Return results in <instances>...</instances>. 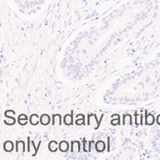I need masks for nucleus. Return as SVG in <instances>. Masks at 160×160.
I'll return each mask as SVG.
<instances>
[{"label":"nucleus","mask_w":160,"mask_h":160,"mask_svg":"<svg viewBox=\"0 0 160 160\" xmlns=\"http://www.w3.org/2000/svg\"><path fill=\"white\" fill-rule=\"evenodd\" d=\"M87 124L88 126H94V129H98L100 127L101 123L99 122V120H98L96 114H88Z\"/></svg>","instance_id":"nucleus-1"},{"label":"nucleus","mask_w":160,"mask_h":160,"mask_svg":"<svg viewBox=\"0 0 160 160\" xmlns=\"http://www.w3.org/2000/svg\"><path fill=\"white\" fill-rule=\"evenodd\" d=\"M64 124L66 126H71L73 124V110L71 111V114H67L64 117Z\"/></svg>","instance_id":"nucleus-2"},{"label":"nucleus","mask_w":160,"mask_h":160,"mask_svg":"<svg viewBox=\"0 0 160 160\" xmlns=\"http://www.w3.org/2000/svg\"><path fill=\"white\" fill-rule=\"evenodd\" d=\"M3 149H4L5 152H7V153H11V152L14 151L15 145L14 144V142H12V141H10V140H7V141H5V142L3 143Z\"/></svg>","instance_id":"nucleus-3"},{"label":"nucleus","mask_w":160,"mask_h":160,"mask_svg":"<svg viewBox=\"0 0 160 160\" xmlns=\"http://www.w3.org/2000/svg\"><path fill=\"white\" fill-rule=\"evenodd\" d=\"M62 116L59 114H53L52 118V124L53 126H61L62 125Z\"/></svg>","instance_id":"nucleus-4"},{"label":"nucleus","mask_w":160,"mask_h":160,"mask_svg":"<svg viewBox=\"0 0 160 160\" xmlns=\"http://www.w3.org/2000/svg\"><path fill=\"white\" fill-rule=\"evenodd\" d=\"M80 142L78 140H73L71 142V153H80Z\"/></svg>","instance_id":"nucleus-5"},{"label":"nucleus","mask_w":160,"mask_h":160,"mask_svg":"<svg viewBox=\"0 0 160 160\" xmlns=\"http://www.w3.org/2000/svg\"><path fill=\"white\" fill-rule=\"evenodd\" d=\"M25 143L23 141H16L15 142V151L16 153H18L20 150L23 153H25L26 149H25Z\"/></svg>","instance_id":"nucleus-6"},{"label":"nucleus","mask_w":160,"mask_h":160,"mask_svg":"<svg viewBox=\"0 0 160 160\" xmlns=\"http://www.w3.org/2000/svg\"><path fill=\"white\" fill-rule=\"evenodd\" d=\"M94 148L98 153H103L105 150V148H106V144H105V143L103 141L99 140V141L95 143Z\"/></svg>","instance_id":"nucleus-7"},{"label":"nucleus","mask_w":160,"mask_h":160,"mask_svg":"<svg viewBox=\"0 0 160 160\" xmlns=\"http://www.w3.org/2000/svg\"><path fill=\"white\" fill-rule=\"evenodd\" d=\"M58 149L62 152V153H66L68 151L69 149V144L66 140H62L59 144H58Z\"/></svg>","instance_id":"nucleus-8"},{"label":"nucleus","mask_w":160,"mask_h":160,"mask_svg":"<svg viewBox=\"0 0 160 160\" xmlns=\"http://www.w3.org/2000/svg\"><path fill=\"white\" fill-rule=\"evenodd\" d=\"M155 122V118L152 114H148V111H145V124L146 125H153Z\"/></svg>","instance_id":"nucleus-9"},{"label":"nucleus","mask_w":160,"mask_h":160,"mask_svg":"<svg viewBox=\"0 0 160 160\" xmlns=\"http://www.w3.org/2000/svg\"><path fill=\"white\" fill-rule=\"evenodd\" d=\"M50 121H51L50 117L47 114H42L40 116V124H42V125H44V126L49 125V124H50Z\"/></svg>","instance_id":"nucleus-10"},{"label":"nucleus","mask_w":160,"mask_h":160,"mask_svg":"<svg viewBox=\"0 0 160 160\" xmlns=\"http://www.w3.org/2000/svg\"><path fill=\"white\" fill-rule=\"evenodd\" d=\"M29 121V118L24 114H22L18 115V123L20 125H22V126H25L26 124H28Z\"/></svg>","instance_id":"nucleus-11"},{"label":"nucleus","mask_w":160,"mask_h":160,"mask_svg":"<svg viewBox=\"0 0 160 160\" xmlns=\"http://www.w3.org/2000/svg\"><path fill=\"white\" fill-rule=\"evenodd\" d=\"M29 122H30L31 125L36 126L40 122V117L38 116V114H32L30 116V118H29Z\"/></svg>","instance_id":"nucleus-12"},{"label":"nucleus","mask_w":160,"mask_h":160,"mask_svg":"<svg viewBox=\"0 0 160 160\" xmlns=\"http://www.w3.org/2000/svg\"><path fill=\"white\" fill-rule=\"evenodd\" d=\"M123 125L125 126L126 124H129L130 126L133 125V116L129 114H124L123 116Z\"/></svg>","instance_id":"nucleus-13"},{"label":"nucleus","mask_w":160,"mask_h":160,"mask_svg":"<svg viewBox=\"0 0 160 160\" xmlns=\"http://www.w3.org/2000/svg\"><path fill=\"white\" fill-rule=\"evenodd\" d=\"M111 125L112 126H117V125H120L121 124V122H120V115L118 114H113L111 116Z\"/></svg>","instance_id":"nucleus-14"},{"label":"nucleus","mask_w":160,"mask_h":160,"mask_svg":"<svg viewBox=\"0 0 160 160\" xmlns=\"http://www.w3.org/2000/svg\"><path fill=\"white\" fill-rule=\"evenodd\" d=\"M75 124L80 126V125H85V116L83 114H77L76 115V120Z\"/></svg>","instance_id":"nucleus-15"},{"label":"nucleus","mask_w":160,"mask_h":160,"mask_svg":"<svg viewBox=\"0 0 160 160\" xmlns=\"http://www.w3.org/2000/svg\"><path fill=\"white\" fill-rule=\"evenodd\" d=\"M49 151L52 153H55L57 152V150L58 149V144L57 143V141H50L49 144Z\"/></svg>","instance_id":"nucleus-16"},{"label":"nucleus","mask_w":160,"mask_h":160,"mask_svg":"<svg viewBox=\"0 0 160 160\" xmlns=\"http://www.w3.org/2000/svg\"><path fill=\"white\" fill-rule=\"evenodd\" d=\"M4 116L6 117L7 118H8L9 120H4V124H7V125H9V126H12V125H14L15 123H16V119L14 118V115L13 116H10L9 114H4Z\"/></svg>","instance_id":"nucleus-17"},{"label":"nucleus","mask_w":160,"mask_h":160,"mask_svg":"<svg viewBox=\"0 0 160 160\" xmlns=\"http://www.w3.org/2000/svg\"><path fill=\"white\" fill-rule=\"evenodd\" d=\"M134 118H135V125L139 126V125H143V114H134Z\"/></svg>","instance_id":"nucleus-18"},{"label":"nucleus","mask_w":160,"mask_h":160,"mask_svg":"<svg viewBox=\"0 0 160 160\" xmlns=\"http://www.w3.org/2000/svg\"><path fill=\"white\" fill-rule=\"evenodd\" d=\"M31 143H32V146H33V148H34V153H33L32 155H33V156H36L37 153H38V149H39V148H40V145H41V143H42V141L40 140V141L38 142V147H35L34 142L33 140L31 141Z\"/></svg>","instance_id":"nucleus-19"},{"label":"nucleus","mask_w":160,"mask_h":160,"mask_svg":"<svg viewBox=\"0 0 160 160\" xmlns=\"http://www.w3.org/2000/svg\"><path fill=\"white\" fill-rule=\"evenodd\" d=\"M83 152L88 153V142L86 140V138L83 139Z\"/></svg>","instance_id":"nucleus-20"},{"label":"nucleus","mask_w":160,"mask_h":160,"mask_svg":"<svg viewBox=\"0 0 160 160\" xmlns=\"http://www.w3.org/2000/svg\"><path fill=\"white\" fill-rule=\"evenodd\" d=\"M93 144H95L94 140H92V141H89V142H88V153H90V152H91V149H92Z\"/></svg>","instance_id":"nucleus-21"},{"label":"nucleus","mask_w":160,"mask_h":160,"mask_svg":"<svg viewBox=\"0 0 160 160\" xmlns=\"http://www.w3.org/2000/svg\"><path fill=\"white\" fill-rule=\"evenodd\" d=\"M28 147H27V151L29 152V153H30L31 151H30V144H31V140H30V137H28Z\"/></svg>","instance_id":"nucleus-22"},{"label":"nucleus","mask_w":160,"mask_h":160,"mask_svg":"<svg viewBox=\"0 0 160 160\" xmlns=\"http://www.w3.org/2000/svg\"><path fill=\"white\" fill-rule=\"evenodd\" d=\"M109 148H110V138H109V137H108V152H109V151H110Z\"/></svg>","instance_id":"nucleus-23"},{"label":"nucleus","mask_w":160,"mask_h":160,"mask_svg":"<svg viewBox=\"0 0 160 160\" xmlns=\"http://www.w3.org/2000/svg\"><path fill=\"white\" fill-rule=\"evenodd\" d=\"M156 120H157V123H158V124L160 125V114L158 115V117H157V119H156Z\"/></svg>","instance_id":"nucleus-24"}]
</instances>
